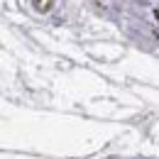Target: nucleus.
I'll use <instances>...</instances> for the list:
<instances>
[{"label": "nucleus", "instance_id": "f257e3e1", "mask_svg": "<svg viewBox=\"0 0 159 159\" xmlns=\"http://www.w3.org/2000/svg\"><path fill=\"white\" fill-rule=\"evenodd\" d=\"M32 2H34V7L42 10V12H44V10H49V5H52V0H32Z\"/></svg>", "mask_w": 159, "mask_h": 159}]
</instances>
